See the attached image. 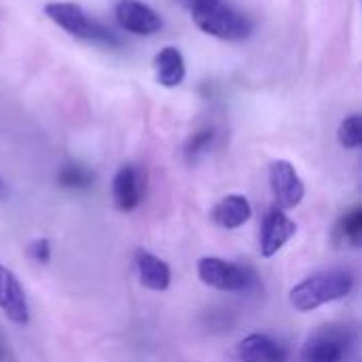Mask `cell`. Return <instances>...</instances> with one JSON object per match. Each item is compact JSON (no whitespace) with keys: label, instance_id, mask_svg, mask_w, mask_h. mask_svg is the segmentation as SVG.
<instances>
[{"label":"cell","instance_id":"2","mask_svg":"<svg viewBox=\"0 0 362 362\" xmlns=\"http://www.w3.org/2000/svg\"><path fill=\"white\" fill-rule=\"evenodd\" d=\"M195 25L221 40H244L252 32V21L223 0H185Z\"/></svg>","mask_w":362,"mask_h":362},{"label":"cell","instance_id":"5","mask_svg":"<svg viewBox=\"0 0 362 362\" xmlns=\"http://www.w3.org/2000/svg\"><path fill=\"white\" fill-rule=\"evenodd\" d=\"M354 344L352 331L337 325L316 329L301 348L303 362H344L350 346Z\"/></svg>","mask_w":362,"mask_h":362},{"label":"cell","instance_id":"19","mask_svg":"<svg viewBox=\"0 0 362 362\" xmlns=\"http://www.w3.org/2000/svg\"><path fill=\"white\" fill-rule=\"evenodd\" d=\"M28 255L36 263H49L51 261V242L47 238H38L28 246Z\"/></svg>","mask_w":362,"mask_h":362},{"label":"cell","instance_id":"4","mask_svg":"<svg viewBox=\"0 0 362 362\" xmlns=\"http://www.w3.org/2000/svg\"><path fill=\"white\" fill-rule=\"evenodd\" d=\"M45 15L57 23L59 28H64L68 34L83 38V40H91V42H104V45H117L115 34L104 28L100 21L91 19L83 6L74 4V2H49L45 4Z\"/></svg>","mask_w":362,"mask_h":362},{"label":"cell","instance_id":"20","mask_svg":"<svg viewBox=\"0 0 362 362\" xmlns=\"http://www.w3.org/2000/svg\"><path fill=\"white\" fill-rule=\"evenodd\" d=\"M6 361V344L2 341V337H0V362Z\"/></svg>","mask_w":362,"mask_h":362},{"label":"cell","instance_id":"6","mask_svg":"<svg viewBox=\"0 0 362 362\" xmlns=\"http://www.w3.org/2000/svg\"><path fill=\"white\" fill-rule=\"evenodd\" d=\"M269 189L276 199V208L280 210H293L305 197V185L295 165L286 159L269 163Z\"/></svg>","mask_w":362,"mask_h":362},{"label":"cell","instance_id":"12","mask_svg":"<svg viewBox=\"0 0 362 362\" xmlns=\"http://www.w3.org/2000/svg\"><path fill=\"white\" fill-rule=\"evenodd\" d=\"M235 356L240 362H286V350L269 335L252 333L238 344Z\"/></svg>","mask_w":362,"mask_h":362},{"label":"cell","instance_id":"16","mask_svg":"<svg viewBox=\"0 0 362 362\" xmlns=\"http://www.w3.org/2000/svg\"><path fill=\"white\" fill-rule=\"evenodd\" d=\"M57 185L68 191H85L93 185V172L81 163H66L57 172Z\"/></svg>","mask_w":362,"mask_h":362},{"label":"cell","instance_id":"8","mask_svg":"<svg viewBox=\"0 0 362 362\" xmlns=\"http://www.w3.org/2000/svg\"><path fill=\"white\" fill-rule=\"evenodd\" d=\"M144 197V172L136 163H123L112 178V199L121 212H134Z\"/></svg>","mask_w":362,"mask_h":362},{"label":"cell","instance_id":"3","mask_svg":"<svg viewBox=\"0 0 362 362\" xmlns=\"http://www.w3.org/2000/svg\"><path fill=\"white\" fill-rule=\"evenodd\" d=\"M197 276L206 286L223 293H250L259 284L250 267L221 257H202L197 261Z\"/></svg>","mask_w":362,"mask_h":362},{"label":"cell","instance_id":"15","mask_svg":"<svg viewBox=\"0 0 362 362\" xmlns=\"http://www.w3.org/2000/svg\"><path fill=\"white\" fill-rule=\"evenodd\" d=\"M362 238V210L361 208H352L350 212H346L335 229H333V240L341 246H352L356 248L361 244Z\"/></svg>","mask_w":362,"mask_h":362},{"label":"cell","instance_id":"11","mask_svg":"<svg viewBox=\"0 0 362 362\" xmlns=\"http://www.w3.org/2000/svg\"><path fill=\"white\" fill-rule=\"evenodd\" d=\"M134 267H136L138 282L144 288H148L153 293H163V291L170 288V284H172V269L157 255H153L148 250H142V248L136 250Z\"/></svg>","mask_w":362,"mask_h":362},{"label":"cell","instance_id":"7","mask_svg":"<svg viewBox=\"0 0 362 362\" xmlns=\"http://www.w3.org/2000/svg\"><path fill=\"white\" fill-rule=\"evenodd\" d=\"M297 233V223L286 216L284 210L272 208L263 216L261 225V240H259V250L263 259L276 257Z\"/></svg>","mask_w":362,"mask_h":362},{"label":"cell","instance_id":"9","mask_svg":"<svg viewBox=\"0 0 362 362\" xmlns=\"http://www.w3.org/2000/svg\"><path fill=\"white\" fill-rule=\"evenodd\" d=\"M115 15L123 30L138 36H151L163 25L159 13L140 0H119L115 6Z\"/></svg>","mask_w":362,"mask_h":362},{"label":"cell","instance_id":"10","mask_svg":"<svg viewBox=\"0 0 362 362\" xmlns=\"http://www.w3.org/2000/svg\"><path fill=\"white\" fill-rule=\"evenodd\" d=\"M0 312L19 327L30 322V303L15 274L0 263Z\"/></svg>","mask_w":362,"mask_h":362},{"label":"cell","instance_id":"18","mask_svg":"<svg viewBox=\"0 0 362 362\" xmlns=\"http://www.w3.org/2000/svg\"><path fill=\"white\" fill-rule=\"evenodd\" d=\"M214 129H199L197 134H193L189 140H187V144H185V157L189 159V161H195V159H199L204 153H208L210 151V146H212V142H214Z\"/></svg>","mask_w":362,"mask_h":362},{"label":"cell","instance_id":"13","mask_svg":"<svg viewBox=\"0 0 362 362\" xmlns=\"http://www.w3.org/2000/svg\"><path fill=\"white\" fill-rule=\"evenodd\" d=\"M212 223L221 229H240L252 216V206L244 195H227L212 208Z\"/></svg>","mask_w":362,"mask_h":362},{"label":"cell","instance_id":"17","mask_svg":"<svg viewBox=\"0 0 362 362\" xmlns=\"http://www.w3.org/2000/svg\"><path fill=\"white\" fill-rule=\"evenodd\" d=\"M337 140L344 148H361L362 144V119L361 115H350L341 121L337 129Z\"/></svg>","mask_w":362,"mask_h":362},{"label":"cell","instance_id":"21","mask_svg":"<svg viewBox=\"0 0 362 362\" xmlns=\"http://www.w3.org/2000/svg\"><path fill=\"white\" fill-rule=\"evenodd\" d=\"M2 193H4V182H2V178H0V197H2Z\"/></svg>","mask_w":362,"mask_h":362},{"label":"cell","instance_id":"14","mask_svg":"<svg viewBox=\"0 0 362 362\" xmlns=\"http://www.w3.org/2000/svg\"><path fill=\"white\" fill-rule=\"evenodd\" d=\"M155 76L163 87H178L187 76L185 57L176 47H163L155 55Z\"/></svg>","mask_w":362,"mask_h":362},{"label":"cell","instance_id":"1","mask_svg":"<svg viewBox=\"0 0 362 362\" xmlns=\"http://www.w3.org/2000/svg\"><path fill=\"white\" fill-rule=\"evenodd\" d=\"M354 291V276L348 269H325L308 276L288 293L291 305L301 312H314L327 303L346 299Z\"/></svg>","mask_w":362,"mask_h":362}]
</instances>
